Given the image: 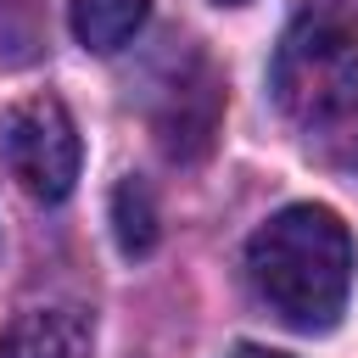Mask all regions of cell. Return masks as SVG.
<instances>
[{
	"mask_svg": "<svg viewBox=\"0 0 358 358\" xmlns=\"http://www.w3.org/2000/svg\"><path fill=\"white\" fill-rule=\"evenodd\" d=\"M224 6H241V0H224Z\"/></svg>",
	"mask_w": 358,
	"mask_h": 358,
	"instance_id": "cell-9",
	"label": "cell"
},
{
	"mask_svg": "<svg viewBox=\"0 0 358 358\" xmlns=\"http://www.w3.org/2000/svg\"><path fill=\"white\" fill-rule=\"evenodd\" d=\"M95 347V324L84 308H22L6 336H0V358H90Z\"/></svg>",
	"mask_w": 358,
	"mask_h": 358,
	"instance_id": "cell-5",
	"label": "cell"
},
{
	"mask_svg": "<svg viewBox=\"0 0 358 358\" xmlns=\"http://www.w3.org/2000/svg\"><path fill=\"white\" fill-rule=\"evenodd\" d=\"M112 229H117V246L129 257H145L157 246V201L140 179H123L112 190Z\"/></svg>",
	"mask_w": 358,
	"mask_h": 358,
	"instance_id": "cell-7",
	"label": "cell"
},
{
	"mask_svg": "<svg viewBox=\"0 0 358 358\" xmlns=\"http://www.w3.org/2000/svg\"><path fill=\"white\" fill-rule=\"evenodd\" d=\"M246 280L291 330H330L352 291V235L330 207H280L246 241Z\"/></svg>",
	"mask_w": 358,
	"mask_h": 358,
	"instance_id": "cell-1",
	"label": "cell"
},
{
	"mask_svg": "<svg viewBox=\"0 0 358 358\" xmlns=\"http://www.w3.org/2000/svg\"><path fill=\"white\" fill-rule=\"evenodd\" d=\"M145 11L151 0H73V39L95 56H112L140 34Z\"/></svg>",
	"mask_w": 358,
	"mask_h": 358,
	"instance_id": "cell-6",
	"label": "cell"
},
{
	"mask_svg": "<svg viewBox=\"0 0 358 358\" xmlns=\"http://www.w3.org/2000/svg\"><path fill=\"white\" fill-rule=\"evenodd\" d=\"M78 129L56 95H28L0 112V168L34 201H62L78 179Z\"/></svg>",
	"mask_w": 358,
	"mask_h": 358,
	"instance_id": "cell-3",
	"label": "cell"
},
{
	"mask_svg": "<svg viewBox=\"0 0 358 358\" xmlns=\"http://www.w3.org/2000/svg\"><path fill=\"white\" fill-rule=\"evenodd\" d=\"M229 358H285V352H268V347H235Z\"/></svg>",
	"mask_w": 358,
	"mask_h": 358,
	"instance_id": "cell-8",
	"label": "cell"
},
{
	"mask_svg": "<svg viewBox=\"0 0 358 358\" xmlns=\"http://www.w3.org/2000/svg\"><path fill=\"white\" fill-rule=\"evenodd\" d=\"M218 101H224V90H218L213 67H207L196 50H185V56L173 62V73H168L162 95H157V112H151L162 151H168V157H179V162L207 157L213 129H218Z\"/></svg>",
	"mask_w": 358,
	"mask_h": 358,
	"instance_id": "cell-4",
	"label": "cell"
},
{
	"mask_svg": "<svg viewBox=\"0 0 358 358\" xmlns=\"http://www.w3.org/2000/svg\"><path fill=\"white\" fill-rule=\"evenodd\" d=\"M274 101L296 123H336L358 112V17L347 6H308L274 50Z\"/></svg>",
	"mask_w": 358,
	"mask_h": 358,
	"instance_id": "cell-2",
	"label": "cell"
}]
</instances>
